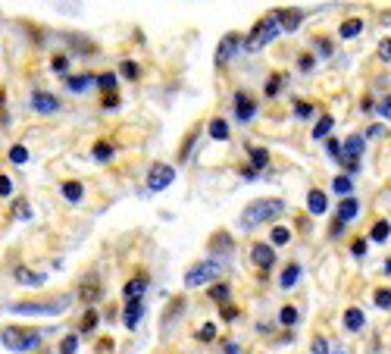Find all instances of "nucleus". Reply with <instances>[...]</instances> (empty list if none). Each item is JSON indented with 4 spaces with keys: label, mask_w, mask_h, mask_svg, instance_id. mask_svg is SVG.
Here are the masks:
<instances>
[{
    "label": "nucleus",
    "mask_w": 391,
    "mask_h": 354,
    "mask_svg": "<svg viewBox=\"0 0 391 354\" xmlns=\"http://www.w3.org/2000/svg\"><path fill=\"white\" fill-rule=\"evenodd\" d=\"M285 213V201L279 198H260V201H251L241 213V229H257L263 223H272Z\"/></svg>",
    "instance_id": "f257e3e1"
},
{
    "label": "nucleus",
    "mask_w": 391,
    "mask_h": 354,
    "mask_svg": "<svg viewBox=\"0 0 391 354\" xmlns=\"http://www.w3.org/2000/svg\"><path fill=\"white\" fill-rule=\"evenodd\" d=\"M282 32L279 28V19H276V13H270V16H263L257 25H253V32L248 35V41H244V50L248 54H253V50H260V47H266L272 38Z\"/></svg>",
    "instance_id": "f03ea898"
},
{
    "label": "nucleus",
    "mask_w": 391,
    "mask_h": 354,
    "mask_svg": "<svg viewBox=\"0 0 391 354\" xmlns=\"http://www.w3.org/2000/svg\"><path fill=\"white\" fill-rule=\"evenodd\" d=\"M0 342L6 345L10 351H32L41 345V332L35 329H23V326H10L0 332Z\"/></svg>",
    "instance_id": "7ed1b4c3"
},
{
    "label": "nucleus",
    "mask_w": 391,
    "mask_h": 354,
    "mask_svg": "<svg viewBox=\"0 0 391 354\" xmlns=\"http://www.w3.org/2000/svg\"><path fill=\"white\" fill-rule=\"evenodd\" d=\"M219 276H222V264H219V260H213V257H207V260H198L194 266H188L185 285L198 288V285H207L210 279H219Z\"/></svg>",
    "instance_id": "20e7f679"
},
{
    "label": "nucleus",
    "mask_w": 391,
    "mask_h": 354,
    "mask_svg": "<svg viewBox=\"0 0 391 354\" xmlns=\"http://www.w3.org/2000/svg\"><path fill=\"white\" fill-rule=\"evenodd\" d=\"M72 295H60L56 301H41V305H32V301H23V305H10L13 314H23V317H54V314H63L69 307Z\"/></svg>",
    "instance_id": "39448f33"
},
{
    "label": "nucleus",
    "mask_w": 391,
    "mask_h": 354,
    "mask_svg": "<svg viewBox=\"0 0 391 354\" xmlns=\"http://www.w3.org/2000/svg\"><path fill=\"white\" fill-rule=\"evenodd\" d=\"M172 179H176V170H172L169 163H154L148 170V189L150 191H163L172 185Z\"/></svg>",
    "instance_id": "423d86ee"
},
{
    "label": "nucleus",
    "mask_w": 391,
    "mask_h": 354,
    "mask_svg": "<svg viewBox=\"0 0 391 354\" xmlns=\"http://www.w3.org/2000/svg\"><path fill=\"white\" fill-rule=\"evenodd\" d=\"M238 47H241V38H238V35H235V32L222 35L219 47H216V66H226V63L231 60V57H235V54H238Z\"/></svg>",
    "instance_id": "0eeeda50"
},
{
    "label": "nucleus",
    "mask_w": 391,
    "mask_h": 354,
    "mask_svg": "<svg viewBox=\"0 0 391 354\" xmlns=\"http://www.w3.org/2000/svg\"><path fill=\"white\" fill-rule=\"evenodd\" d=\"M32 110H35V113H44V117H50V113L60 110V100L50 95V91H35V95H32Z\"/></svg>",
    "instance_id": "6e6552de"
},
{
    "label": "nucleus",
    "mask_w": 391,
    "mask_h": 354,
    "mask_svg": "<svg viewBox=\"0 0 391 354\" xmlns=\"http://www.w3.org/2000/svg\"><path fill=\"white\" fill-rule=\"evenodd\" d=\"M100 279L97 276H85L82 279V285H78V298L85 301V305H97V298H100Z\"/></svg>",
    "instance_id": "1a4fd4ad"
},
{
    "label": "nucleus",
    "mask_w": 391,
    "mask_h": 354,
    "mask_svg": "<svg viewBox=\"0 0 391 354\" xmlns=\"http://www.w3.org/2000/svg\"><path fill=\"white\" fill-rule=\"evenodd\" d=\"M276 19L282 32H298L303 23V10H276Z\"/></svg>",
    "instance_id": "9d476101"
},
{
    "label": "nucleus",
    "mask_w": 391,
    "mask_h": 354,
    "mask_svg": "<svg viewBox=\"0 0 391 354\" xmlns=\"http://www.w3.org/2000/svg\"><path fill=\"white\" fill-rule=\"evenodd\" d=\"M141 317H144V301H141V298L128 301L126 310H122V323H126V329H138Z\"/></svg>",
    "instance_id": "9b49d317"
},
{
    "label": "nucleus",
    "mask_w": 391,
    "mask_h": 354,
    "mask_svg": "<svg viewBox=\"0 0 391 354\" xmlns=\"http://www.w3.org/2000/svg\"><path fill=\"white\" fill-rule=\"evenodd\" d=\"M251 257H253V264H257L260 270H270V266L276 264V251H272V244H253Z\"/></svg>",
    "instance_id": "f8f14e48"
},
{
    "label": "nucleus",
    "mask_w": 391,
    "mask_h": 354,
    "mask_svg": "<svg viewBox=\"0 0 391 354\" xmlns=\"http://www.w3.org/2000/svg\"><path fill=\"white\" fill-rule=\"evenodd\" d=\"M235 113H238V119H241V122H248V119H253V113H257V104H253V100L248 98V95H244V91H238V95H235Z\"/></svg>",
    "instance_id": "ddd939ff"
},
{
    "label": "nucleus",
    "mask_w": 391,
    "mask_h": 354,
    "mask_svg": "<svg viewBox=\"0 0 391 354\" xmlns=\"http://www.w3.org/2000/svg\"><path fill=\"white\" fill-rule=\"evenodd\" d=\"M231 248H235V242L229 232H216L210 238V254H231Z\"/></svg>",
    "instance_id": "4468645a"
},
{
    "label": "nucleus",
    "mask_w": 391,
    "mask_h": 354,
    "mask_svg": "<svg viewBox=\"0 0 391 354\" xmlns=\"http://www.w3.org/2000/svg\"><path fill=\"white\" fill-rule=\"evenodd\" d=\"M13 276H16L19 285H35V288H38L41 283H44V276H41V273H35V270H28V266H16V270H13Z\"/></svg>",
    "instance_id": "2eb2a0df"
},
{
    "label": "nucleus",
    "mask_w": 391,
    "mask_h": 354,
    "mask_svg": "<svg viewBox=\"0 0 391 354\" xmlns=\"http://www.w3.org/2000/svg\"><path fill=\"white\" fill-rule=\"evenodd\" d=\"M363 323H366V317H363V310H360V307H347L344 310V329L347 332H360V329H363Z\"/></svg>",
    "instance_id": "dca6fc26"
},
{
    "label": "nucleus",
    "mask_w": 391,
    "mask_h": 354,
    "mask_svg": "<svg viewBox=\"0 0 391 354\" xmlns=\"http://www.w3.org/2000/svg\"><path fill=\"white\" fill-rule=\"evenodd\" d=\"M357 213H360V204L351 198V194H347V198L342 201V204H338V220H342V223H351Z\"/></svg>",
    "instance_id": "f3484780"
},
{
    "label": "nucleus",
    "mask_w": 391,
    "mask_h": 354,
    "mask_svg": "<svg viewBox=\"0 0 391 354\" xmlns=\"http://www.w3.org/2000/svg\"><path fill=\"white\" fill-rule=\"evenodd\" d=\"M66 85H69V91L82 95V91H88L91 85H94V76H88V72H85V76H69V78H66Z\"/></svg>",
    "instance_id": "a211bd4d"
},
{
    "label": "nucleus",
    "mask_w": 391,
    "mask_h": 354,
    "mask_svg": "<svg viewBox=\"0 0 391 354\" xmlns=\"http://www.w3.org/2000/svg\"><path fill=\"white\" fill-rule=\"evenodd\" d=\"M307 207H310V213H325V194L320 191V189H310V194H307Z\"/></svg>",
    "instance_id": "6ab92c4d"
},
{
    "label": "nucleus",
    "mask_w": 391,
    "mask_h": 354,
    "mask_svg": "<svg viewBox=\"0 0 391 354\" xmlns=\"http://www.w3.org/2000/svg\"><path fill=\"white\" fill-rule=\"evenodd\" d=\"M301 279V264H288L285 270H282V279H279V285L282 288H291L294 283Z\"/></svg>",
    "instance_id": "aec40b11"
},
{
    "label": "nucleus",
    "mask_w": 391,
    "mask_h": 354,
    "mask_svg": "<svg viewBox=\"0 0 391 354\" xmlns=\"http://www.w3.org/2000/svg\"><path fill=\"white\" fill-rule=\"evenodd\" d=\"M91 154H94V160H100V163H107V160H113V154H116V148L110 141H97L91 148Z\"/></svg>",
    "instance_id": "412c9836"
},
{
    "label": "nucleus",
    "mask_w": 391,
    "mask_h": 354,
    "mask_svg": "<svg viewBox=\"0 0 391 354\" xmlns=\"http://www.w3.org/2000/svg\"><path fill=\"white\" fill-rule=\"evenodd\" d=\"M144 288H148V279L138 276V279H132V283H126V288H122V292H126L128 301H135V298H141V295H144Z\"/></svg>",
    "instance_id": "4be33fe9"
},
{
    "label": "nucleus",
    "mask_w": 391,
    "mask_h": 354,
    "mask_svg": "<svg viewBox=\"0 0 391 354\" xmlns=\"http://www.w3.org/2000/svg\"><path fill=\"white\" fill-rule=\"evenodd\" d=\"M360 32H363V23H360V19H347V23H342V28H338V35H342L344 41L357 38Z\"/></svg>",
    "instance_id": "5701e85b"
},
{
    "label": "nucleus",
    "mask_w": 391,
    "mask_h": 354,
    "mask_svg": "<svg viewBox=\"0 0 391 354\" xmlns=\"http://www.w3.org/2000/svg\"><path fill=\"white\" fill-rule=\"evenodd\" d=\"M82 194H85L82 182H66V185H63V198H66L69 204H78V201H82Z\"/></svg>",
    "instance_id": "b1692460"
},
{
    "label": "nucleus",
    "mask_w": 391,
    "mask_h": 354,
    "mask_svg": "<svg viewBox=\"0 0 391 354\" xmlns=\"http://www.w3.org/2000/svg\"><path fill=\"white\" fill-rule=\"evenodd\" d=\"M116 82H119V78H116L113 72H104V76H94V85H97L100 91H107V95H110V91H116Z\"/></svg>",
    "instance_id": "393cba45"
},
{
    "label": "nucleus",
    "mask_w": 391,
    "mask_h": 354,
    "mask_svg": "<svg viewBox=\"0 0 391 354\" xmlns=\"http://www.w3.org/2000/svg\"><path fill=\"white\" fill-rule=\"evenodd\" d=\"M332 189H335V194H344L347 198V194L354 191V179L351 176H335L332 179Z\"/></svg>",
    "instance_id": "a878e982"
},
{
    "label": "nucleus",
    "mask_w": 391,
    "mask_h": 354,
    "mask_svg": "<svg viewBox=\"0 0 391 354\" xmlns=\"http://www.w3.org/2000/svg\"><path fill=\"white\" fill-rule=\"evenodd\" d=\"M388 235H391V223L388 220H379L373 226V232H369V238H373V242H385Z\"/></svg>",
    "instance_id": "bb28decb"
},
{
    "label": "nucleus",
    "mask_w": 391,
    "mask_h": 354,
    "mask_svg": "<svg viewBox=\"0 0 391 354\" xmlns=\"http://www.w3.org/2000/svg\"><path fill=\"white\" fill-rule=\"evenodd\" d=\"M210 135H213L216 141H226V138H229V126H226V119H213V122H210Z\"/></svg>",
    "instance_id": "cd10ccee"
},
{
    "label": "nucleus",
    "mask_w": 391,
    "mask_h": 354,
    "mask_svg": "<svg viewBox=\"0 0 391 354\" xmlns=\"http://www.w3.org/2000/svg\"><path fill=\"white\" fill-rule=\"evenodd\" d=\"M279 323L282 326H294V323H298V310H294L291 305H285L279 310Z\"/></svg>",
    "instance_id": "c85d7f7f"
},
{
    "label": "nucleus",
    "mask_w": 391,
    "mask_h": 354,
    "mask_svg": "<svg viewBox=\"0 0 391 354\" xmlns=\"http://www.w3.org/2000/svg\"><path fill=\"white\" fill-rule=\"evenodd\" d=\"M332 126H335L332 117H320V122H316V129H313V138H325V135L332 132Z\"/></svg>",
    "instance_id": "c756f323"
},
{
    "label": "nucleus",
    "mask_w": 391,
    "mask_h": 354,
    "mask_svg": "<svg viewBox=\"0 0 391 354\" xmlns=\"http://www.w3.org/2000/svg\"><path fill=\"white\" fill-rule=\"evenodd\" d=\"M251 163L257 166V170H263V166L270 163V154H266L263 148H253V151H251Z\"/></svg>",
    "instance_id": "7c9ffc66"
},
{
    "label": "nucleus",
    "mask_w": 391,
    "mask_h": 354,
    "mask_svg": "<svg viewBox=\"0 0 391 354\" xmlns=\"http://www.w3.org/2000/svg\"><path fill=\"white\" fill-rule=\"evenodd\" d=\"M119 72H122V76H126V78H132V82H135V78H138V76H141L138 63H132V60H122V66H119Z\"/></svg>",
    "instance_id": "2f4dec72"
},
{
    "label": "nucleus",
    "mask_w": 391,
    "mask_h": 354,
    "mask_svg": "<svg viewBox=\"0 0 391 354\" xmlns=\"http://www.w3.org/2000/svg\"><path fill=\"white\" fill-rule=\"evenodd\" d=\"M375 307L382 310L391 307V288H375Z\"/></svg>",
    "instance_id": "473e14b6"
},
{
    "label": "nucleus",
    "mask_w": 391,
    "mask_h": 354,
    "mask_svg": "<svg viewBox=\"0 0 391 354\" xmlns=\"http://www.w3.org/2000/svg\"><path fill=\"white\" fill-rule=\"evenodd\" d=\"M210 298L219 301V305H226V301H229V285H226V283H222V285H213V288H210Z\"/></svg>",
    "instance_id": "72a5a7b5"
},
{
    "label": "nucleus",
    "mask_w": 391,
    "mask_h": 354,
    "mask_svg": "<svg viewBox=\"0 0 391 354\" xmlns=\"http://www.w3.org/2000/svg\"><path fill=\"white\" fill-rule=\"evenodd\" d=\"M282 82H285V76H270V82H266V98H276Z\"/></svg>",
    "instance_id": "f704fd0d"
},
{
    "label": "nucleus",
    "mask_w": 391,
    "mask_h": 354,
    "mask_svg": "<svg viewBox=\"0 0 391 354\" xmlns=\"http://www.w3.org/2000/svg\"><path fill=\"white\" fill-rule=\"evenodd\" d=\"M10 160H13V163H25V160H28L25 144H13V148H10Z\"/></svg>",
    "instance_id": "c9c22d12"
},
{
    "label": "nucleus",
    "mask_w": 391,
    "mask_h": 354,
    "mask_svg": "<svg viewBox=\"0 0 391 354\" xmlns=\"http://www.w3.org/2000/svg\"><path fill=\"white\" fill-rule=\"evenodd\" d=\"M94 326H97V310L88 307V314L82 317V332H94Z\"/></svg>",
    "instance_id": "e433bc0d"
},
{
    "label": "nucleus",
    "mask_w": 391,
    "mask_h": 354,
    "mask_svg": "<svg viewBox=\"0 0 391 354\" xmlns=\"http://www.w3.org/2000/svg\"><path fill=\"white\" fill-rule=\"evenodd\" d=\"M291 242V232H288L285 226H276L272 229V244H288Z\"/></svg>",
    "instance_id": "4c0bfd02"
},
{
    "label": "nucleus",
    "mask_w": 391,
    "mask_h": 354,
    "mask_svg": "<svg viewBox=\"0 0 391 354\" xmlns=\"http://www.w3.org/2000/svg\"><path fill=\"white\" fill-rule=\"evenodd\" d=\"M76 348H78V338L76 336H66L60 342V354H76Z\"/></svg>",
    "instance_id": "58836bf2"
},
{
    "label": "nucleus",
    "mask_w": 391,
    "mask_h": 354,
    "mask_svg": "<svg viewBox=\"0 0 391 354\" xmlns=\"http://www.w3.org/2000/svg\"><path fill=\"white\" fill-rule=\"evenodd\" d=\"M198 338H200V342H210V338H216V326H213V323H204V326L198 329Z\"/></svg>",
    "instance_id": "ea45409f"
},
{
    "label": "nucleus",
    "mask_w": 391,
    "mask_h": 354,
    "mask_svg": "<svg viewBox=\"0 0 391 354\" xmlns=\"http://www.w3.org/2000/svg\"><path fill=\"white\" fill-rule=\"evenodd\" d=\"M50 66H54L56 72H66V69H69V57L56 54V57H54V60H50Z\"/></svg>",
    "instance_id": "a19ab883"
},
{
    "label": "nucleus",
    "mask_w": 391,
    "mask_h": 354,
    "mask_svg": "<svg viewBox=\"0 0 391 354\" xmlns=\"http://www.w3.org/2000/svg\"><path fill=\"white\" fill-rule=\"evenodd\" d=\"M10 194H13V179L0 176V198H10Z\"/></svg>",
    "instance_id": "79ce46f5"
},
{
    "label": "nucleus",
    "mask_w": 391,
    "mask_h": 354,
    "mask_svg": "<svg viewBox=\"0 0 391 354\" xmlns=\"http://www.w3.org/2000/svg\"><path fill=\"white\" fill-rule=\"evenodd\" d=\"M313 354H329V342H325L323 336L313 338Z\"/></svg>",
    "instance_id": "37998d69"
},
{
    "label": "nucleus",
    "mask_w": 391,
    "mask_h": 354,
    "mask_svg": "<svg viewBox=\"0 0 391 354\" xmlns=\"http://www.w3.org/2000/svg\"><path fill=\"white\" fill-rule=\"evenodd\" d=\"M294 113H298L301 119H307L310 113H313V104H303V100H298V107H294Z\"/></svg>",
    "instance_id": "c03bdc74"
},
{
    "label": "nucleus",
    "mask_w": 391,
    "mask_h": 354,
    "mask_svg": "<svg viewBox=\"0 0 391 354\" xmlns=\"http://www.w3.org/2000/svg\"><path fill=\"white\" fill-rule=\"evenodd\" d=\"M222 320H229V323H231V320H238V307H231L229 301L222 305Z\"/></svg>",
    "instance_id": "a18cd8bd"
},
{
    "label": "nucleus",
    "mask_w": 391,
    "mask_h": 354,
    "mask_svg": "<svg viewBox=\"0 0 391 354\" xmlns=\"http://www.w3.org/2000/svg\"><path fill=\"white\" fill-rule=\"evenodd\" d=\"M379 57H382V60H391V38H385L379 45Z\"/></svg>",
    "instance_id": "49530a36"
},
{
    "label": "nucleus",
    "mask_w": 391,
    "mask_h": 354,
    "mask_svg": "<svg viewBox=\"0 0 391 354\" xmlns=\"http://www.w3.org/2000/svg\"><path fill=\"white\" fill-rule=\"evenodd\" d=\"M329 154L335 157V160H342V141H335V138H332V141H329Z\"/></svg>",
    "instance_id": "de8ad7c7"
},
{
    "label": "nucleus",
    "mask_w": 391,
    "mask_h": 354,
    "mask_svg": "<svg viewBox=\"0 0 391 354\" xmlns=\"http://www.w3.org/2000/svg\"><path fill=\"white\" fill-rule=\"evenodd\" d=\"M104 107H107V110H116V107H119V98H116V91H110V95L104 98Z\"/></svg>",
    "instance_id": "09e8293b"
},
{
    "label": "nucleus",
    "mask_w": 391,
    "mask_h": 354,
    "mask_svg": "<svg viewBox=\"0 0 391 354\" xmlns=\"http://www.w3.org/2000/svg\"><path fill=\"white\" fill-rule=\"evenodd\" d=\"M379 113H382V117H385V119H391V95H388V98L379 104Z\"/></svg>",
    "instance_id": "8fccbe9b"
},
{
    "label": "nucleus",
    "mask_w": 391,
    "mask_h": 354,
    "mask_svg": "<svg viewBox=\"0 0 391 354\" xmlns=\"http://www.w3.org/2000/svg\"><path fill=\"white\" fill-rule=\"evenodd\" d=\"M351 251H354V254H357V257H363V254H366V242H363V238H357Z\"/></svg>",
    "instance_id": "3c124183"
},
{
    "label": "nucleus",
    "mask_w": 391,
    "mask_h": 354,
    "mask_svg": "<svg viewBox=\"0 0 391 354\" xmlns=\"http://www.w3.org/2000/svg\"><path fill=\"white\" fill-rule=\"evenodd\" d=\"M16 216H23V220L32 216V213H28V207H25V201H16Z\"/></svg>",
    "instance_id": "603ef678"
},
{
    "label": "nucleus",
    "mask_w": 391,
    "mask_h": 354,
    "mask_svg": "<svg viewBox=\"0 0 391 354\" xmlns=\"http://www.w3.org/2000/svg\"><path fill=\"white\" fill-rule=\"evenodd\" d=\"M301 69H303V72L313 69V57H301Z\"/></svg>",
    "instance_id": "864d4df0"
},
{
    "label": "nucleus",
    "mask_w": 391,
    "mask_h": 354,
    "mask_svg": "<svg viewBox=\"0 0 391 354\" xmlns=\"http://www.w3.org/2000/svg\"><path fill=\"white\" fill-rule=\"evenodd\" d=\"M342 232H344V223L335 220V223H332V235H342Z\"/></svg>",
    "instance_id": "5fc2aeb1"
},
{
    "label": "nucleus",
    "mask_w": 391,
    "mask_h": 354,
    "mask_svg": "<svg viewBox=\"0 0 391 354\" xmlns=\"http://www.w3.org/2000/svg\"><path fill=\"white\" fill-rule=\"evenodd\" d=\"M222 348H226V354H241V348H238L235 342H226V345H222Z\"/></svg>",
    "instance_id": "6e6d98bb"
}]
</instances>
